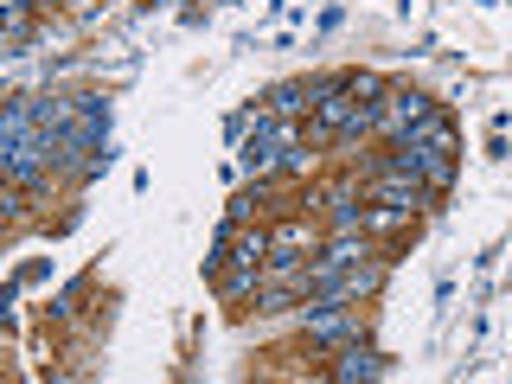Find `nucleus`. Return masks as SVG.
Listing matches in <instances>:
<instances>
[{"label":"nucleus","mask_w":512,"mask_h":384,"mask_svg":"<svg viewBox=\"0 0 512 384\" xmlns=\"http://www.w3.org/2000/svg\"><path fill=\"white\" fill-rule=\"evenodd\" d=\"M378 372H384V359H372V352H359V346L340 359V378H378Z\"/></svg>","instance_id":"2"},{"label":"nucleus","mask_w":512,"mask_h":384,"mask_svg":"<svg viewBox=\"0 0 512 384\" xmlns=\"http://www.w3.org/2000/svg\"><path fill=\"white\" fill-rule=\"evenodd\" d=\"M423 116H436V109H429L416 90H384V122H378V128H391L397 141H404V135H410V128L423 122Z\"/></svg>","instance_id":"1"}]
</instances>
